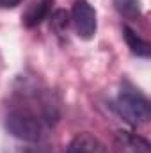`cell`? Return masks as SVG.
Here are the masks:
<instances>
[{"label": "cell", "instance_id": "6da1fadb", "mask_svg": "<svg viewBox=\"0 0 151 153\" xmlns=\"http://www.w3.org/2000/svg\"><path fill=\"white\" fill-rule=\"evenodd\" d=\"M114 109L132 126H142L150 121V102L133 89H123L114 102Z\"/></svg>", "mask_w": 151, "mask_h": 153}, {"label": "cell", "instance_id": "7a4b0ae2", "mask_svg": "<svg viewBox=\"0 0 151 153\" xmlns=\"http://www.w3.org/2000/svg\"><path fill=\"white\" fill-rule=\"evenodd\" d=\"M5 128L13 137L27 143H36L44 135V121L27 111L9 112L5 117Z\"/></svg>", "mask_w": 151, "mask_h": 153}, {"label": "cell", "instance_id": "3957f363", "mask_svg": "<svg viewBox=\"0 0 151 153\" xmlns=\"http://www.w3.org/2000/svg\"><path fill=\"white\" fill-rule=\"evenodd\" d=\"M71 22L75 25L76 34L82 39H91L96 34L98 20L96 11L87 0H76L71 9Z\"/></svg>", "mask_w": 151, "mask_h": 153}, {"label": "cell", "instance_id": "277c9868", "mask_svg": "<svg viewBox=\"0 0 151 153\" xmlns=\"http://www.w3.org/2000/svg\"><path fill=\"white\" fill-rule=\"evenodd\" d=\"M114 144L117 153H151L150 143L130 132H117Z\"/></svg>", "mask_w": 151, "mask_h": 153}, {"label": "cell", "instance_id": "5b68a950", "mask_svg": "<svg viewBox=\"0 0 151 153\" xmlns=\"http://www.w3.org/2000/svg\"><path fill=\"white\" fill-rule=\"evenodd\" d=\"M68 153H110L109 148L93 134L84 132L73 137L68 146Z\"/></svg>", "mask_w": 151, "mask_h": 153}, {"label": "cell", "instance_id": "8992f818", "mask_svg": "<svg viewBox=\"0 0 151 153\" xmlns=\"http://www.w3.org/2000/svg\"><path fill=\"white\" fill-rule=\"evenodd\" d=\"M53 2L55 0H30L25 13H23V25L29 27V29L38 27L50 14V11L53 7Z\"/></svg>", "mask_w": 151, "mask_h": 153}, {"label": "cell", "instance_id": "52a82bcc", "mask_svg": "<svg viewBox=\"0 0 151 153\" xmlns=\"http://www.w3.org/2000/svg\"><path fill=\"white\" fill-rule=\"evenodd\" d=\"M123 32H124L126 45H128V48L132 50V53H135L137 57H150L151 46H150V43H148L146 39H142L135 30H132L130 27H124Z\"/></svg>", "mask_w": 151, "mask_h": 153}, {"label": "cell", "instance_id": "ba28073f", "mask_svg": "<svg viewBox=\"0 0 151 153\" xmlns=\"http://www.w3.org/2000/svg\"><path fill=\"white\" fill-rule=\"evenodd\" d=\"M114 5L126 18H137L141 14V2L139 0H114Z\"/></svg>", "mask_w": 151, "mask_h": 153}, {"label": "cell", "instance_id": "9c48e42d", "mask_svg": "<svg viewBox=\"0 0 151 153\" xmlns=\"http://www.w3.org/2000/svg\"><path fill=\"white\" fill-rule=\"evenodd\" d=\"M68 22H70V16L66 11H55V14L52 16V29L57 32H62L64 29H68Z\"/></svg>", "mask_w": 151, "mask_h": 153}, {"label": "cell", "instance_id": "30bf717a", "mask_svg": "<svg viewBox=\"0 0 151 153\" xmlns=\"http://www.w3.org/2000/svg\"><path fill=\"white\" fill-rule=\"evenodd\" d=\"M21 0H0V5L2 7H16Z\"/></svg>", "mask_w": 151, "mask_h": 153}]
</instances>
